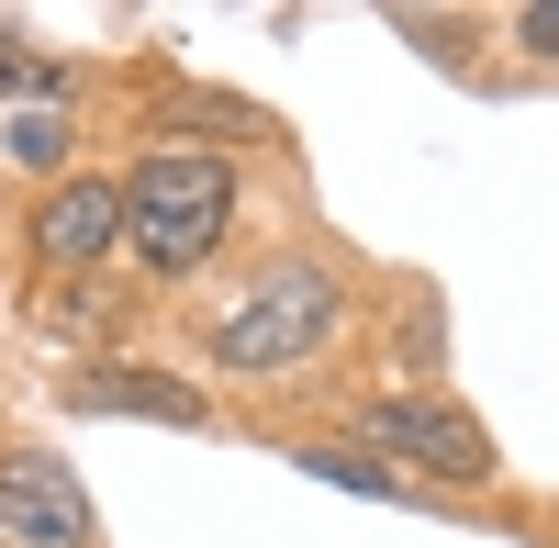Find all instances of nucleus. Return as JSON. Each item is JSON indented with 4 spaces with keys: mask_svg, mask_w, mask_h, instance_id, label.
Segmentation results:
<instances>
[{
    "mask_svg": "<svg viewBox=\"0 0 559 548\" xmlns=\"http://www.w3.org/2000/svg\"><path fill=\"white\" fill-rule=\"evenodd\" d=\"M34 325H45V336H112V325H123V302H112V291H90V281H45Z\"/></svg>",
    "mask_w": 559,
    "mask_h": 548,
    "instance_id": "obj_10",
    "label": "nucleus"
},
{
    "mask_svg": "<svg viewBox=\"0 0 559 548\" xmlns=\"http://www.w3.org/2000/svg\"><path fill=\"white\" fill-rule=\"evenodd\" d=\"M0 157L34 179H68L79 168V102H12L0 112Z\"/></svg>",
    "mask_w": 559,
    "mask_h": 548,
    "instance_id": "obj_7",
    "label": "nucleus"
},
{
    "mask_svg": "<svg viewBox=\"0 0 559 548\" xmlns=\"http://www.w3.org/2000/svg\"><path fill=\"white\" fill-rule=\"evenodd\" d=\"M23 247H34V269H45V281H90V269L123 247V179H102V168L45 179V191H34V213H23Z\"/></svg>",
    "mask_w": 559,
    "mask_h": 548,
    "instance_id": "obj_4",
    "label": "nucleus"
},
{
    "mask_svg": "<svg viewBox=\"0 0 559 548\" xmlns=\"http://www.w3.org/2000/svg\"><path fill=\"white\" fill-rule=\"evenodd\" d=\"M236 157H213V146H157L123 168V247L146 258V281H191V269H213V247L236 236Z\"/></svg>",
    "mask_w": 559,
    "mask_h": 548,
    "instance_id": "obj_2",
    "label": "nucleus"
},
{
    "mask_svg": "<svg viewBox=\"0 0 559 548\" xmlns=\"http://www.w3.org/2000/svg\"><path fill=\"white\" fill-rule=\"evenodd\" d=\"M515 45H526V57H559V0H526V12H515Z\"/></svg>",
    "mask_w": 559,
    "mask_h": 548,
    "instance_id": "obj_11",
    "label": "nucleus"
},
{
    "mask_svg": "<svg viewBox=\"0 0 559 548\" xmlns=\"http://www.w3.org/2000/svg\"><path fill=\"white\" fill-rule=\"evenodd\" d=\"M292 470H313V481H336V492H358V504H426L403 470H381L369 448H347V437H302L292 448Z\"/></svg>",
    "mask_w": 559,
    "mask_h": 548,
    "instance_id": "obj_8",
    "label": "nucleus"
},
{
    "mask_svg": "<svg viewBox=\"0 0 559 548\" xmlns=\"http://www.w3.org/2000/svg\"><path fill=\"white\" fill-rule=\"evenodd\" d=\"M347 448H369V460H381V470H403L414 492H426V481L481 492V481L503 470L492 426H481L459 392H381V403H358V437H347Z\"/></svg>",
    "mask_w": 559,
    "mask_h": 548,
    "instance_id": "obj_3",
    "label": "nucleus"
},
{
    "mask_svg": "<svg viewBox=\"0 0 559 548\" xmlns=\"http://www.w3.org/2000/svg\"><path fill=\"white\" fill-rule=\"evenodd\" d=\"M347 269L336 258H313V247H280L258 258L236 291H224V313H202V347H213V370H236V381H280V370H302V358H324L347 336Z\"/></svg>",
    "mask_w": 559,
    "mask_h": 548,
    "instance_id": "obj_1",
    "label": "nucleus"
},
{
    "mask_svg": "<svg viewBox=\"0 0 559 548\" xmlns=\"http://www.w3.org/2000/svg\"><path fill=\"white\" fill-rule=\"evenodd\" d=\"M79 415H134V426H213V403L191 381H157V370H112V358H79L68 370Z\"/></svg>",
    "mask_w": 559,
    "mask_h": 548,
    "instance_id": "obj_6",
    "label": "nucleus"
},
{
    "mask_svg": "<svg viewBox=\"0 0 559 548\" xmlns=\"http://www.w3.org/2000/svg\"><path fill=\"white\" fill-rule=\"evenodd\" d=\"M0 548H102L90 526V492L57 448H0Z\"/></svg>",
    "mask_w": 559,
    "mask_h": 548,
    "instance_id": "obj_5",
    "label": "nucleus"
},
{
    "mask_svg": "<svg viewBox=\"0 0 559 548\" xmlns=\"http://www.w3.org/2000/svg\"><path fill=\"white\" fill-rule=\"evenodd\" d=\"M12 102H79V79H68L57 57H34V45L0 23V112H12Z\"/></svg>",
    "mask_w": 559,
    "mask_h": 548,
    "instance_id": "obj_9",
    "label": "nucleus"
}]
</instances>
